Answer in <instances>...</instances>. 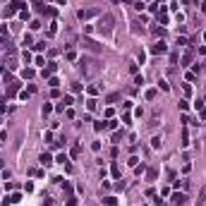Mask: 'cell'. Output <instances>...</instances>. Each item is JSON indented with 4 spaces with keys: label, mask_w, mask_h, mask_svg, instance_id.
<instances>
[{
    "label": "cell",
    "mask_w": 206,
    "mask_h": 206,
    "mask_svg": "<svg viewBox=\"0 0 206 206\" xmlns=\"http://www.w3.org/2000/svg\"><path fill=\"white\" fill-rule=\"evenodd\" d=\"M79 70H82V74L84 77H94V74H98L101 72V62L96 60V58H82L79 60Z\"/></svg>",
    "instance_id": "6da1fadb"
},
{
    "label": "cell",
    "mask_w": 206,
    "mask_h": 206,
    "mask_svg": "<svg viewBox=\"0 0 206 206\" xmlns=\"http://www.w3.org/2000/svg\"><path fill=\"white\" fill-rule=\"evenodd\" d=\"M98 31H103V34H110L113 31V26H115V17L113 15H103L101 19H98Z\"/></svg>",
    "instance_id": "7a4b0ae2"
},
{
    "label": "cell",
    "mask_w": 206,
    "mask_h": 206,
    "mask_svg": "<svg viewBox=\"0 0 206 206\" xmlns=\"http://www.w3.org/2000/svg\"><path fill=\"white\" fill-rule=\"evenodd\" d=\"M94 15H98V10H96V7H89V10H79V12H77V17L82 19V22H86V19H91Z\"/></svg>",
    "instance_id": "3957f363"
},
{
    "label": "cell",
    "mask_w": 206,
    "mask_h": 206,
    "mask_svg": "<svg viewBox=\"0 0 206 206\" xmlns=\"http://www.w3.org/2000/svg\"><path fill=\"white\" fill-rule=\"evenodd\" d=\"M165 50H168V46H165L163 41H158V43L151 46V53H154V55H161V53H165Z\"/></svg>",
    "instance_id": "277c9868"
},
{
    "label": "cell",
    "mask_w": 206,
    "mask_h": 206,
    "mask_svg": "<svg viewBox=\"0 0 206 206\" xmlns=\"http://www.w3.org/2000/svg\"><path fill=\"white\" fill-rule=\"evenodd\" d=\"M17 91H19V82H15V79H12L10 86H7V96H15Z\"/></svg>",
    "instance_id": "5b68a950"
},
{
    "label": "cell",
    "mask_w": 206,
    "mask_h": 206,
    "mask_svg": "<svg viewBox=\"0 0 206 206\" xmlns=\"http://www.w3.org/2000/svg\"><path fill=\"white\" fill-rule=\"evenodd\" d=\"M185 199H187L185 194H172V204L175 206H185Z\"/></svg>",
    "instance_id": "8992f818"
},
{
    "label": "cell",
    "mask_w": 206,
    "mask_h": 206,
    "mask_svg": "<svg viewBox=\"0 0 206 206\" xmlns=\"http://www.w3.org/2000/svg\"><path fill=\"white\" fill-rule=\"evenodd\" d=\"M84 46H86L89 50H94V53H98V50H101V46H98V43H94V41H84Z\"/></svg>",
    "instance_id": "52a82bcc"
},
{
    "label": "cell",
    "mask_w": 206,
    "mask_h": 206,
    "mask_svg": "<svg viewBox=\"0 0 206 206\" xmlns=\"http://www.w3.org/2000/svg\"><path fill=\"white\" fill-rule=\"evenodd\" d=\"M38 161H41V165H50L53 158H50V154H41V158H38Z\"/></svg>",
    "instance_id": "ba28073f"
},
{
    "label": "cell",
    "mask_w": 206,
    "mask_h": 206,
    "mask_svg": "<svg viewBox=\"0 0 206 206\" xmlns=\"http://www.w3.org/2000/svg\"><path fill=\"white\" fill-rule=\"evenodd\" d=\"M58 70V65L55 62H48V70H43V77H48V74H53V72Z\"/></svg>",
    "instance_id": "9c48e42d"
},
{
    "label": "cell",
    "mask_w": 206,
    "mask_h": 206,
    "mask_svg": "<svg viewBox=\"0 0 206 206\" xmlns=\"http://www.w3.org/2000/svg\"><path fill=\"white\" fill-rule=\"evenodd\" d=\"M192 58H194V53L187 50V53H185V58H182V65H189V62H192Z\"/></svg>",
    "instance_id": "30bf717a"
},
{
    "label": "cell",
    "mask_w": 206,
    "mask_h": 206,
    "mask_svg": "<svg viewBox=\"0 0 206 206\" xmlns=\"http://www.w3.org/2000/svg\"><path fill=\"white\" fill-rule=\"evenodd\" d=\"M103 206H117V201H115L113 197H105V199H103Z\"/></svg>",
    "instance_id": "8fae6325"
},
{
    "label": "cell",
    "mask_w": 206,
    "mask_h": 206,
    "mask_svg": "<svg viewBox=\"0 0 206 206\" xmlns=\"http://www.w3.org/2000/svg\"><path fill=\"white\" fill-rule=\"evenodd\" d=\"M55 31H58V24L53 22V24H50V29H48V38H50V36H55Z\"/></svg>",
    "instance_id": "7c38bea8"
},
{
    "label": "cell",
    "mask_w": 206,
    "mask_h": 206,
    "mask_svg": "<svg viewBox=\"0 0 206 206\" xmlns=\"http://www.w3.org/2000/svg\"><path fill=\"white\" fill-rule=\"evenodd\" d=\"M151 146H154V149H158V146H161V137H154V139H151Z\"/></svg>",
    "instance_id": "4fadbf2b"
},
{
    "label": "cell",
    "mask_w": 206,
    "mask_h": 206,
    "mask_svg": "<svg viewBox=\"0 0 206 206\" xmlns=\"http://www.w3.org/2000/svg\"><path fill=\"white\" fill-rule=\"evenodd\" d=\"M22 77H24V79H31V77H34V70H24Z\"/></svg>",
    "instance_id": "5bb4252c"
},
{
    "label": "cell",
    "mask_w": 206,
    "mask_h": 206,
    "mask_svg": "<svg viewBox=\"0 0 206 206\" xmlns=\"http://www.w3.org/2000/svg\"><path fill=\"white\" fill-rule=\"evenodd\" d=\"M48 84L53 86V89H58V84H60V82H58V77H50V79H48Z\"/></svg>",
    "instance_id": "9a60e30c"
},
{
    "label": "cell",
    "mask_w": 206,
    "mask_h": 206,
    "mask_svg": "<svg viewBox=\"0 0 206 206\" xmlns=\"http://www.w3.org/2000/svg\"><path fill=\"white\" fill-rule=\"evenodd\" d=\"M15 12H17V7H12V5H10V7L5 10V17H12V15H15Z\"/></svg>",
    "instance_id": "2e32d148"
},
{
    "label": "cell",
    "mask_w": 206,
    "mask_h": 206,
    "mask_svg": "<svg viewBox=\"0 0 206 206\" xmlns=\"http://www.w3.org/2000/svg\"><path fill=\"white\" fill-rule=\"evenodd\" d=\"M10 5H12V7H17V10H19V7H24V3H22V0H12Z\"/></svg>",
    "instance_id": "e0dca14e"
},
{
    "label": "cell",
    "mask_w": 206,
    "mask_h": 206,
    "mask_svg": "<svg viewBox=\"0 0 206 206\" xmlns=\"http://www.w3.org/2000/svg\"><path fill=\"white\" fill-rule=\"evenodd\" d=\"M156 175H158V172H156V170H149V172H146V177H149V180H151V182H154V180H156Z\"/></svg>",
    "instance_id": "ac0fdd59"
},
{
    "label": "cell",
    "mask_w": 206,
    "mask_h": 206,
    "mask_svg": "<svg viewBox=\"0 0 206 206\" xmlns=\"http://www.w3.org/2000/svg\"><path fill=\"white\" fill-rule=\"evenodd\" d=\"M86 108H89V110H96V101H94V98H91V101H86Z\"/></svg>",
    "instance_id": "d6986e66"
},
{
    "label": "cell",
    "mask_w": 206,
    "mask_h": 206,
    "mask_svg": "<svg viewBox=\"0 0 206 206\" xmlns=\"http://www.w3.org/2000/svg\"><path fill=\"white\" fill-rule=\"evenodd\" d=\"M22 58H24V62H31V53H29V50H24Z\"/></svg>",
    "instance_id": "ffe728a7"
},
{
    "label": "cell",
    "mask_w": 206,
    "mask_h": 206,
    "mask_svg": "<svg viewBox=\"0 0 206 206\" xmlns=\"http://www.w3.org/2000/svg\"><path fill=\"white\" fill-rule=\"evenodd\" d=\"M62 103H65V108H70V105H72V96H65Z\"/></svg>",
    "instance_id": "44dd1931"
},
{
    "label": "cell",
    "mask_w": 206,
    "mask_h": 206,
    "mask_svg": "<svg viewBox=\"0 0 206 206\" xmlns=\"http://www.w3.org/2000/svg\"><path fill=\"white\" fill-rule=\"evenodd\" d=\"M158 86H161L163 91H170V86H168V82H163V79H161V82H158Z\"/></svg>",
    "instance_id": "7402d4cb"
},
{
    "label": "cell",
    "mask_w": 206,
    "mask_h": 206,
    "mask_svg": "<svg viewBox=\"0 0 206 206\" xmlns=\"http://www.w3.org/2000/svg\"><path fill=\"white\" fill-rule=\"evenodd\" d=\"M98 91H101V89H98V86H89V94H91V96H96Z\"/></svg>",
    "instance_id": "603a6c76"
},
{
    "label": "cell",
    "mask_w": 206,
    "mask_h": 206,
    "mask_svg": "<svg viewBox=\"0 0 206 206\" xmlns=\"http://www.w3.org/2000/svg\"><path fill=\"white\" fill-rule=\"evenodd\" d=\"M154 96H156V89H149V91H146V98H149V101H151Z\"/></svg>",
    "instance_id": "cb8c5ba5"
},
{
    "label": "cell",
    "mask_w": 206,
    "mask_h": 206,
    "mask_svg": "<svg viewBox=\"0 0 206 206\" xmlns=\"http://www.w3.org/2000/svg\"><path fill=\"white\" fill-rule=\"evenodd\" d=\"M50 110H53V105H50V103H46V105H43V115H48Z\"/></svg>",
    "instance_id": "d4e9b609"
},
{
    "label": "cell",
    "mask_w": 206,
    "mask_h": 206,
    "mask_svg": "<svg viewBox=\"0 0 206 206\" xmlns=\"http://www.w3.org/2000/svg\"><path fill=\"white\" fill-rule=\"evenodd\" d=\"M105 101H108V103H115V101H117V94H110L108 98H105Z\"/></svg>",
    "instance_id": "484cf974"
},
{
    "label": "cell",
    "mask_w": 206,
    "mask_h": 206,
    "mask_svg": "<svg viewBox=\"0 0 206 206\" xmlns=\"http://www.w3.org/2000/svg\"><path fill=\"white\" fill-rule=\"evenodd\" d=\"M115 125H117L115 120H108V122H105V127H108V130H115Z\"/></svg>",
    "instance_id": "4316f807"
},
{
    "label": "cell",
    "mask_w": 206,
    "mask_h": 206,
    "mask_svg": "<svg viewBox=\"0 0 206 206\" xmlns=\"http://www.w3.org/2000/svg\"><path fill=\"white\" fill-rule=\"evenodd\" d=\"M19 199H22V194H12V197H10V201H12V204H17Z\"/></svg>",
    "instance_id": "83f0119b"
},
{
    "label": "cell",
    "mask_w": 206,
    "mask_h": 206,
    "mask_svg": "<svg viewBox=\"0 0 206 206\" xmlns=\"http://www.w3.org/2000/svg\"><path fill=\"white\" fill-rule=\"evenodd\" d=\"M177 105H180V110H187V108H189V103H187V101H180Z\"/></svg>",
    "instance_id": "f1b7e54d"
},
{
    "label": "cell",
    "mask_w": 206,
    "mask_h": 206,
    "mask_svg": "<svg viewBox=\"0 0 206 206\" xmlns=\"http://www.w3.org/2000/svg\"><path fill=\"white\" fill-rule=\"evenodd\" d=\"M5 101H7V98H3V96H0V113H5Z\"/></svg>",
    "instance_id": "f546056e"
},
{
    "label": "cell",
    "mask_w": 206,
    "mask_h": 206,
    "mask_svg": "<svg viewBox=\"0 0 206 206\" xmlns=\"http://www.w3.org/2000/svg\"><path fill=\"white\" fill-rule=\"evenodd\" d=\"M67 206H77V199H70V201H67Z\"/></svg>",
    "instance_id": "4dcf8cb0"
}]
</instances>
